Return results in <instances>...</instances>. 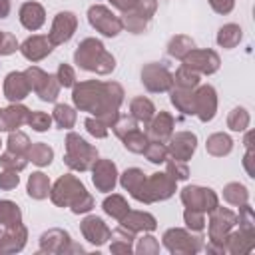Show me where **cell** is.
<instances>
[{"instance_id": "6da1fadb", "label": "cell", "mask_w": 255, "mask_h": 255, "mask_svg": "<svg viewBox=\"0 0 255 255\" xmlns=\"http://www.w3.org/2000/svg\"><path fill=\"white\" fill-rule=\"evenodd\" d=\"M124 88L118 82H102V80H84L76 82L72 88V104L78 112H86L94 118H100L108 128L120 116V108L124 104Z\"/></svg>"}, {"instance_id": "7a4b0ae2", "label": "cell", "mask_w": 255, "mask_h": 255, "mask_svg": "<svg viewBox=\"0 0 255 255\" xmlns=\"http://www.w3.org/2000/svg\"><path fill=\"white\" fill-rule=\"evenodd\" d=\"M48 197L56 207H62V209L70 207L72 213H76V215H86L96 207V199L86 189L84 181L80 177H76L74 173L60 175L52 183Z\"/></svg>"}, {"instance_id": "3957f363", "label": "cell", "mask_w": 255, "mask_h": 255, "mask_svg": "<svg viewBox=\"0 0 255 255\" xmlns=\"http://www.w3.org/2000/svg\"><path fill=\"white\" fill-rule=\"evenodd\" d=\"M74 64L84 72L108 76L116 70V58L98 38H84L74 50Z\"/></svg>"}, {"instance_id": "277c9868", "label": "cell", "mask_w": 255, "mask_h": 255, "mask_svg": "<svg viewBox=\"0 0 255 255\" xmlns=\"http://www.w3.org/2000/svg\"><path fill=\"white\" fill-rule=\"evenodd\" d=\"M207 245H203V249L207 253H217V255H225V239L231 233V229L237 225V213L231 211L229 207H221L217 205L213 211L207 213Z\"/></svg>"}, {"instance_id": "5b68a950", "label": "cell", "mask_w": 255, "mask_h": 255, "mask_svg": "<svg viewBox=\"0 0 255 255\" xmlns=\"http://www.w3.org/2000/svg\"><path fill=\"white\" fill-rule=\"evenodd\" d=\"M64 147H66V153H64V163L72 169V171H90L92 163L98 159V147L88 143L80 133L68 129L66 133V139H64Z\"/></svg>"}, {"instance_id": "8992f818", "label": "cell", "mask_w": 255, "mask_h": 255, "mask_svg": "<svg viewBox=\"0 0 255 255\" xmlns=\"http://www.w3.org/2000/svg\"><path fill=\"white\" fill-rule=\"evenodd\" d=\"M175 191H177V181L171 175H167L165 171H155L151 175H145L143 183L131 197L139 203L151 205V203L165 201V199L173 197Z\"/></svg>"}, {"instance_id": "52a82bcc", "label": "cell", "mask_w": 255, "mask_h": 255, "mask_svg": "<svg viewBox=\"0 0 255 255\" xmlns=\"http://www.w3.org/2000/svg\"><path fill=\"white\" fill-rule=\"evenodd\" d=\"M161 245L171 255H195L203 249V237L189 231L187 227H169L161 235Z\"/></svg>"}, {"instance_id": "ba28073f", "label": "cell", "mask_w": 255, "mask_h": 255, "mask_svg": "<svg viewBox=\"0 0 255 255\" xmlns=\"http://www.w3.org/2000/svg\"><path fill=\"white\" fill-rule=\"evenodd\" d=\"M38 253H46V255H70V253H86V249L82 245L74 243V239L70 237V233L66 229L52 227V229H48V231H44L40 235Z\"/></svg>"}, {"instance_id": "9c48e42d", "label": "cell", "mask_w": 255, "mask_h": 255, "mask_svg": "<svg viewBox=\"0 0 255 255\" xmlns=\"http://www.w3.org/2000/svg\"><path fill=\"white\" fill-rule=\"evenodd\" d=\"M24 72H26V78H28V82H30L32 92H34L42 102H56V100H58L62 86H60L56 74L44 72V70L38 68V66H30V68H26Z\"/></svg>"}, {"instance_id": "30bf717a", "label": "cell", "mask_w": 255, "mask_h": 255, "mask_svg": "<svg viewBox=\"0 0 255 255\" xmlns=\"http://www.w3.org/2000/svg\"><path fill=\"white\" fill-rule=\"evenodd\" d=\"M139 82L149 94H163V92L171 90L173 74L163 64L149 62V64H143V68L139 72Z\"/></svg>"}, {"instance_id": "8fae6325", "label": "cell", "mask_w": 255, "mask_h": 255, "mask_svg": "<svg viewBox=\"0 0 255 255\" xmlns=\"http://www.w3.org/2000/svg\"><path fill=\"white\" fill-rule=\"evenodd\" d=\"M179 199L189 209H199L205 215L219 205V195L205 185H185L179 191Z\"/></svg>"}, {"instance_id": "7c38bea8", "label": "cell", "mask_w": 255, "mask_h": 255, "mask_svg": "<svg viewBox=\"0 0 255 255\" xmlns=\"http://www.w3.org/2000/svg\"><path fill=\"white\" fill-rule=\"evenodd\" d=\"M88 22L90 26L100 32L106 38H116L124 28H122V20L120 16H116L108 6L104 4H94L88 8Z\"/></svg>"}, {"instance_id": "4fadbf2b", "label": "cell", "mask_w": 255, "mask_h": 255, "mask_svg": "<svg viewBox=\"0 0 255 255\" xmlns=\"http://www.w3.org/2000/svg\"><path fill=\"white\" fill-rule=\"evenodd\" d=\"M183 66H187L189 70L197 72L199 76H211L219 70L221 66V58L215 50L211 48H193L183 60H181Z\"/></svg>"}, {"instance_id": "5bb4252c", "label": "cell", "mask_w": 255, "mask_h": 255, "mask_svg": "<svg viewBox=\"0 0 255 255\" xmlns=\"http://www.w3.org/2000/svg\"><path fill=\"white\" fill-rule=\"evenodd\" d=\"M90 171H92V183H94L96 191H100V193H110V191L116 189L120 173H118V165H116L112 159H108V157H98V159L92 163Z\"/></svg>"}, {"instance_id": "9a60e30c", "label": "cell", "mask_w": 255, "mask_h": 255, "mask_svg": "<svg viewBox=\"0 0 255 255\" xmlns=\"http://www.w3.org/2000/svg\"><path fill=\"white\" fill-rule=\"evenodd\" d=\"M217 90L211 84H199L193 90L195 116L201 124H207L217 116Z\"/></svg>"}, {"instance_id": "2e32d148", "label": "cell", "mask_w": 255, "mask_h": 255, "mask_svg": "<svg viewBox=\"0 0 255 255\" xmlns=\"http://www.w3.org/2000/svg\"><path fill=\"white\" fill-rule=\"evenodd\" d=\"M78 30V16L70 10H62L54 16L52 20V26H50V32H48V38L50 42L56 46H62L66 42L72 40V36L76 34Z\"/></svg>"}, {"instance_id": "e0dca14e", "label": "cell", "mask_w": 255, "mask_h": 255, "mask_svg": "<svg viewBox=\"0 0 255 255\" xmlns=\"http://www.w3.org/2000/svg\"><path fill=\"white\" fill-rule=\"evenodd\" d=\"M167 147V157L179 159V161H189L197 149V135L193 131H173L171 137L165 141Z\"/></svg>"}, {"instance_id": "ac0fdd59", "label": "cell", "mask_w": 255, "mask_h": 255, "mask_svg": "<svg viewBox=\"0 0 255 255\" xmlns=\"http://www.w3.org/2000/svg\"><path fill=\"white\" fill-rule=\"evenodd\" d=\"M28 241V227L24 223L18 225H0V255L20 253Z\"/></svg>"}, {"instance_id": "d6986e66", "label": "cell", "mask_w": 255, "mask_h": 255, "mask_svg": "<svg viewBox=\"0 0 255 255\" xmlns=\"http://www.w3.org/2000/svg\"><path fill=\"white\" fill-rule=\"evenodd\" d=\"M80 231H82V237L94 247L106 245L112 235V229L108 227V223L98 215H86L80 221Z\"/></svg>"}, {"instance_id": "ffe728a7", "label": "cell", "mask_w": 255, "mask_h": 255, "mask_svg": "<svg viewBox=\"0 0 255 255\" xmlns=\"http://www.w3.org/2000/svg\"><path fill=\"white\" fill-rule=\"evenodd\" d=\"M18 50H20V54H22L28 62L36 64V62H42L44 58H48V56L52 54L54 44L50 42L48 36H44V34H34V36H28V38L20 44Z\"/></svg>"}, {"instance_id": "44dd1931", "label": "cell", "mask_w": 255, "mask_h": 255, "mask_svg": "<svg viewBox=\"0 0 255 255\" xmlns=\"http://www.w3.org/2000/svg\"><path fill=\"white\" fill-rule=\"evenodd\" d=\"M30 92H32V88H30V82L26 78V72H18L16 70V72L6 74L4 84H2V94L10 104L26 100L30 96Z\"/></svg>"}, {"instance_id": "7402d4cb", "label": "cell", "mask_w": 255, "mask_h": 255, "mask_svg": "<svg viewBox=\"0 0 255 255\" xmlns=\"http://www.w3.org/2000/svg\"><path fill=\"white\" fill-rule=\"evenodd\" d=\"M145 126H147L145 133H147L149 139H153V141H163V143H165V141L171 137V133L175 131V118H173L169 112L159 110V112H155V116H153Z\"/></svg>"}, {"instance_id": "603a6c76", "label": "cell", "mask_w": 255, "mask_h": 255, "mask_svg": "<svg viewBox=\"0 0 255 255\" xmlns=\"http://www.w3.org/2000/svg\"><path fill=\"white\" fill-rule=\"evenodd\" d=\"M118 223L124 229L131 231L133 235H137V233H149V231H155L157 229V219L149 211H143V209H129Z\"/></svg>"}, {"instance_id": "cb8c5ba5", "label": "cell", "mask_w": 255, "mask_h": 255, "mask_svg": "<svg viewBox=\"0 0 255 255\" xmlns=\"http://www.w3.org/2000/svg\"><path fill=\"white\" fill-rule=\"evenodd\" d=\"M30 108H26L22 102L10 104L6 108H0V133L2 131H16L28 122Z\"/></svg>"}, {"instance_id": "d4e9b609", "label": "cell", "mask_w": 255, "mask_h": 255, "mask_svg": "<svg viewBox=\"0 0 255 255\" xmlns=\"http://www.w3.org/2000/svg\"><path fill=\"white\" fill-rule=\"evenodd\" d=\"M18 20H20V24H22L26 30L36 32V30H40V28L44 26V22H46V10H44V6H42L40 2L28 0V2H24V4L20 6V10H18Z\"/></svg>"}, {"instance_id": "484cf974", "label": "cell", "mask_w": 255, "mask_h": 255, "mask_svg": "<svg viewBox=\"0 0 255 255\" xmlns=\"http://www.w3.org/2000/svg\"><path fill=\"white\" fill-rule=\"evenodd\" d=\"M255 249V231L245 229H231V233L225 239V253L231 255H247Z\"/></svg>"}, {"instance_id": "4316f807", "label": "cell", "mask_w": 255, "mask_h": 255, "mask_svg": "<svg viewBox=\"0 0 255 255\" xmlns=\"http://www.w3.org/2000/svg\"><path fill=\"white\" fill-rule=\"evenodd\" d=\"M50 187H52V181L44 171H32V175H28V181H26L28 197L42 201L50 195Z\"/></svg>"}, {"instance_id": "83f0119b", "label": "cell", "mask_w": 255, "mask_h": 255, "mask_svg": "<svg viewBox=\"0 0 255 255\" xmlns=\"http://www.w3.org/2000/svg\"><path fill=\"white\" fill-rule=\"evenodd\" d=\"M233 149V139L225 131H215L205 139V151L213 157H225Z\"/></svg>"}, {"instance_id": "f1b7e54d", "label": "cell", "mask_w": 255, "mask_h": 255, "mask_svg": "<svg viewBox=\"0 0 255 255\" xmlns=\"http://www.w3.org/2000/svg\"><path fill=\"white\" fill-rule=\"evenodd\" d=\"M133 241H135V235L120 225L110 235V251L114 255H129L133 251Z\"/></svg>"}, {"instance_id": "f546056e", "label": "cell", "mask_w": 255, "mask_h": 255, "mask_svg": "<svg viewBox=\"0 0 255 255\" xmlns=\"http://www.w3.org/2000/svg\"><path fill=\"white\" fill-rule=\"evenodd\" d=\"M215 40H217V46H219V48H223V50H233L235 46L241 44V40H243V30H241L239 24L227 22V24H223V26L217 30Z\"/></svg>"}, {"instance_id": "4dcf8cb0", "label": "cell", "mask_w": 255, "mask_h": 255, "mask_svg": "<svg viewBox=\"0 0 255 255\" xmlns=\"http://www.w3.org/2000/svg\"><path fill=\"white\" fill-rule=\"evenodd\" d=\"M169 102L171 106L181 112L183 116H195V106H193V90H183L171 86L169 90Z\"/></svg>"}, {"instance_id": "1f68e13d", "label": "cell", "mask_w": 255, "mask_h": 255, "mask_svg": "<svg viewBox=\"0 0 255 255\" xmlns=\"http://www.w3.org/2000/svg\"><path fill=\"white\" fill-rule=\"evenodd\" d=\"M155 106L145 96H135L129 100V116L137 120V124H147L155 116Z\"/></svg>"}, {"instance_id": "d6a6232c", "label": "cell", "mask_w": 255, "mask_h": 255, "mask_svg": "<svg viewBox=\"0 0 255 255\" xmlns=\"http://www.w3.org/2000/svg\"><path fill=\"white\" fill-rule=\"evenodd\" d=\"M193 48H195V42H193L191 36L175 34V36H171V40L167 42V56H169V58H175V60L181 62Z\"/></svg>"}, {"instance_id": "836d02e7", "label": "cell", "mask_w": 255, "mask_h": 255, "mask_svg": "<svg viewBox=\"0 0 255 255\" xmlns=\"http://www.w3.org/2000/svg\"><path fill=\"white\" fill-rule=\"evenodd\" d=\"M102 209H104V213L110 215L112 219L120 221L131 207H129V203H128V199H126L124 195H120V193H112V195H108V197L102 201Z\"/></svg>"}, {"instance_id": "e575fe53", "label": "cell", "mask_w": 255, "mask_h": 255, "mask_svg": "<svg viewBox=\"0 0 255 255\" xmlns=\"http://www.w3.org/2000/svg\"><path fill=\"white\" fill-rule=\"evenodd\" d=\"M52 120L60 129H72L78 122V110L70 104H56L52 112Z\"/></svg>"}, {"instance_id": "d590c367", "label": "cell", "mask_w": 255, "mask_h": 255, "mask_svg": "<svg viewBox=\"0 0 255 255\" xmlns=\"http://www.w3.org/2000/svg\"><path fill=\"white\" fill-rule=\"evenodd\" d=\"M26 157H28V161H32L34 165L46 167V165H50V163L54 161V149H52L48 143H44V141H32V145H30Z\"/></svg>"}, {"instance_id": "8d00e7d4", "label": "cell", "mask_w": 255, "mask_h": 255, "mask_svg": "<svg viewBox=\"0 0 255 255\" xmlns=\"http://www.w3.org/2000/svg\"><path fill=\"white\" fill-rule=\"evenodd\" d=\"M223 199L229 205L239 207L243 203H249V189L239 181H229L223 185Z\"/></svg>"}, {"instance_id": "74e56055", "label": "cell", "mask_w": 255, "mask_h": 255, "mask_svg": "<svg viewBox=\"0 0 255 255\" xmlns=\"http://www.w3.org/2000/svg\"><path fill=\"white\" fill-rule=\"evenodd\" d=\"M143 179H145V173H143V169H139V167H128V169L122 171L120 177H118L120 185H122L129 195H133V193L139 189V185L143 183Z\"/></svg>"}, {"instance_id": "f35d334b", "label": "cell", "mask_w": 255, "mask_h": 255, "mask_svg": "<svg viewBox=\"0 0 255 255\" xmlns=\"http://www.w3.org/2000/svg\"><path fill=\"white\" fill-rule=\"evenodd\" d=\"M201 84V76L193 70H189L187 66H179L173 74V86L175 88H183V90H195Z\"/></svg>"}, {"instance_id": "ab89813d", "label": "cell", "mask_w": 255, "mask_h": 255, "mask_svg": "<svg viewBox=\"0 0 255 255\" xmlns=\"http://www.w3.org/2000/svg\"><path fill=\"white\" fill-rule=\"evenodd\" d=\"M22 223V209L12 199H0V225H18Z\"/></svg>"}, {"instance_id": "60d3db41", "label": "cell", "mask_w": 255, "mask_h": 255, "mask_svg": "<svg viewBox=\"0 0 255 255\" xmlns=\"http://www.w3.org/2000/svg\"><path fill=\"white\" fill-rule=\"evenodd\" d=\"M122 20V28L131 32V34H143L149 26V20H145L143 16H139L135 10H129V12H122L120 16Z\"/></svg>"}, {"instance_id": "b9f144b4", "label": "cell", "mask_w": 255, "mask_h": 255, "mask_svg": "<svg viewBox=\"0 0 255 255\" xmlns=\"http://www.w3.org/2000/svg\"><path fill=\"white\" fill-rule=\"evenodd\" d=\"M249 124H251V116H249L247 108H243V106H235L227 114V128L231 131H239L241 133V131H245L249 128Z\"/></svg>"}, {"instance_id": "7bdbcfd3", "label": "cell", "mask_w": 255, "mask_h": 255, "mask_svg": "<svg viewBox=\"0 0 255 255\" xmlns=\"http://www.w3.org/2000/svg\"><path fill=\"white\" fill-rule=\"evenodd\" d=\"M147 141H149L147 133L141 131L139 128H135L133 131H129V133H126V135L122 137V143H124V147H126L129 153H143Z\"/></svg>"}, {"instance_id": "ee69618b", "label": "cell", "mask_w": 255, "mask_h": 255, "mask_svg": "<svg viewBox=\"0 0 255 255\" xmlns=\"http://www.w3.org/2000/svg\"><path fill=\"white\" fill-rule=\"evenodd\" d=\"M30 145H32V141H30V137H28L24 131L16 129V131H10V133H8V139H6V149H8V151L26 155L28 149H30Z\"/></svg>"}, {"instance_id": "f6af8a7d", "label": "cell", "mask_w": 255, "mask_h": 255, "mask_svg": "<svg viewBox=\"0 0 255 255\" xmlns=\"http://www.w3.org/2000/svg\"><path fill=\"white\" fill-rule=\"evenodd\" d=\"M143 155H145V159H147L149 163L159 165V163H163V161L167 159V147H165L163 141H153V139H149L147 145H145V149H143Z\"/></svg>"}, {"instance_id": "bcb514c9", "label": "cell", "mask_w": 255, "mask_h": 255, "mask_svg": "<svg viewBox=\"0 0 255 255\" xmlns=\"http://www.w3.org/2000/svg\"><path fill=\"white\" fill-rule=\"evenodd\" d=\"M133 251L137 255H157L159 253V241L149 233H143L141 237L135 239V245H133Z\"/></svg>"}, {"instance_id": "7dc6e473", "label": "cell", "mask_w": 255, "mask_h": 255, "mask_svg": "<svg viewBox=\"0 0 255 255\" xmlns=\"http://www.w3.org/2000/svg\"><path fill=\"white\" fill-rule=\"evenodd\" d=\"M52 116L50 114H46V112H40V110H30V114H28V126L34 129V131H38V133H44V131H48L50 128H52Z\"/></svg>"}, {"instance_id": "c3c4849f", "label": "cell", "mask_w": 255, "mask_h": 255, "mask_svg": "<svg viewBox=\"0 0 255 255\" xmlns=\"http://www.w3.org/2000/svg\"><path fill=\"white\" fill-rule=\"evenodd\" d=\"M163 163H165V173L171 175L175 181H187L189 179V165H187V161H179V159L167 157Z\"/></svg>"}, {"instance_id": "681fc988", "label": "cell", "mask_w": 255, "mask_h": 255, "mask_svg": "<svg viewBox=\"0 0 255 255\" xmlns=\"http://www.w3.org/2000/svg\"><path fill=\"white\" fill-rule=\"evenodd\" d=\"M183 223H185V227L189 229V231H193V233H201L203 229H205V213L203 211H199V209H189V207H185V211H183Z\"/></svg>"}, {"instance_id": "f907efd6", "label": "cell", "mask_w": 255, "mask_h": 255, "mask_svg": "<svg viewBox=\"0 0 255 255\" xmlns=\"http://www.w3.org/2000/svg\"><path fill=\"white\" fill-rule=\"evenodd\" d=\"M26 165H28V157H26V155H20V153L8 151V149L0 153V167H2V169L22 171V169H26Z\"/></svg>"}, {"instance_id": "816d5d0a", "label": "cell", "mask_w": 255, "mask_h": 255, "mask_svg": "<svg viewBox=\"0 0 255 255\" xmlns=\"http://www.w3.org/2000/svg\"><path fill=\"white\" fill-rule=\"evenodd\" d=\"M135 128H139L135 118H131V116H122V114H120V116H118V120L114 122V126H112L110 129L116 133V137H120V139H122L126 133L133 131Z\"/></svg>"}, {"instance_id": "f5cc1de1", "label": "cell", "mask_w": 255, "mask_h": 255, "mask_svg": "<svg viewBox=\"0 0 255 255\" xmlns=\"http://www.w3.org/2000/svg\"><path fill=\"white\" fill-rule=\"evenodd\" d=\"M84 128H86V131H88L92 137H96V139L108 137V131H110V128H108L100 118H94V116H88V118L84 120Z\"/></svg>"}, {"instance_id": "db71d44e", "label": "cell", "mask_w": 255, "mask_h": 255, "mask_svg": "<svg viewBox=\"0 0 255 255\" xmlns=\"http://www.w3.org/2000/svg\"><path fill=\"white\" fill-rule=\"evenodd\" d=\"M237 225H239V229H245V231H255V213H253V207H251L249 203L239 205V213H237Z\"/></svg>"}, {"instance_id": "11a10c76", "label": "cell", "mask_w": 255, "mask_h": 255, "mask_svg": "<svg viewBox=\"0 0 255 255\" xmlns=\"http://www.w3.org/2000/svg\"><path fill=\"white\" fill-rule=\"evenodd\" d=\"M56 78H58V82H60L62 88H74V84L78 82V80H76V70H74L70 64H66V62H62V64L58 66Z\"/></svg>"}, {"instance_id": "9f6ffc18", "label": "cell", "mask_w": 255, "mask_h": 255, "mask_svg": "<svg viewBox=\"0 0 255 255\" xmlns=\"http://www.w3.org/2000/svg\"><path fill=\"white\" fill-rule=\"evenodd\" d=\"M20 48L16 36L12 32H6V30H0V56H10L14 54L16 50Z\"/></svg>"}, {"instance_id": "6f0895ef", "label": "cell", "mask_w": 255, "mask_h": 255, "mask_svg": "<svg viewBox=\"0 0 255 255\" xmlns=\"http://www.w3.org/2000/svg\"><path fill=\"white\" fill-rule=\"evenodd\" d=\"M20 171H14V169H2L0 171V189L2 191H12L18 187L20 183Z\"/></svg>"}, {"instance_id": "680465c9", "label": "cell", "mask_w": 255, "mask_h": 255, "mask_svg": "<svg viewBox=\"0 0 255 255\" xmlns=\"http://www.w3.org/2000/svg\"><path fill=\"white\" fill-rule=\"evenodd\" d=\"M207 2H209L211 10H213L215 14H221V16L231 14L233 8H235V0H207Z\"/></svg>"}, {"instance_id": "91938a15", "label": "cell", "mask_w": 255, "mask_h": 255, "mask_svg": "<svg viewBox=\"0 0 255 255\" xmlns=\"http://www.w3.org/2000/svg\"><path fill=\"white\" fill-rule=\"evenodd\" d=\"M253 157H255V151H253V149H245V155H243V167H245V171H247L249 177H255Z\"/></svg>"}, {"instance_id": "94428289", "label": "cell", "mask_w": 255, "mask_h": 255, "mask_svg": "<svg viewBox=\"0 0 255 255\" xmlns=\"http://www.w3.org/2000/svg\"><path fill=\"white\" fill-rule=\"evenodd\" d=\"M116 10H120V12H129V10H133L135 8V4H137V0H108Z\"/></svg>"}, {"instance_id": "6125c7cd", "label": "cell", "mask_w": 255, "mask_h": 255, "mask_svg": "<svg viewBox=\"0 0 255 255\" xmlns=\"http://www.w3.org/2000/svg\"><path fill=\"white\" fill-rule=\"evenodd\" d=\"M10 10H12V2L10 0H0V20L8 18L10 16Z\"/></svg>"}, {"instance_id": "be15d7a7", "label": "cell", "mask_w": 255, "mask_h": 255, "mask_svg": "<svg viewBox=\"0 0 255 255\" xmlns=\"http://www.w3.org/2000/svg\"><path fill=\"white\" fill-rule=\"evenodd\" d=\"M253 131L251 129H245V137H243V145H245V149H253Z\"/></svg>"}, {"instance_id": "e7e4bbea", "label": "cell", "mask_w": 255, "mask_h": 255, "mask_svg": "<svg viewBox=\"0 0 255 255\" xmlns=\"http://www.w3.org/2000/svg\"><path fill=\"white\" fill-rule=\"evenodd\" d=\"M2 143H4V141H2V137H0V147H2Z\"/></svg>"}]
</instances>
